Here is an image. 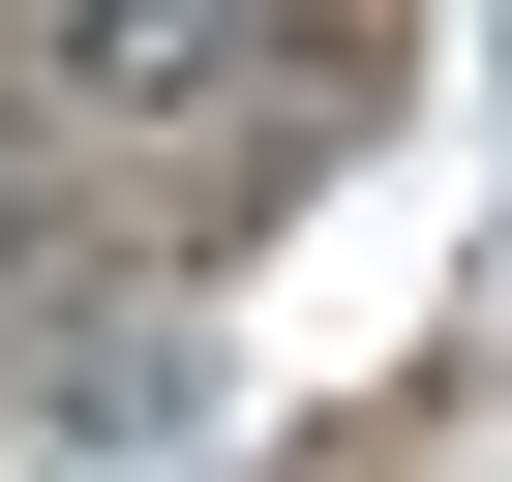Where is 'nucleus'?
Wrapping results in <instances>:
<instances>
[{
    "mask_svg": "<svg viewBox=\"0 0 512 482\" xmlns=\"http://www.w3.org/2000/svg\"><path fill=\"white\" fill-rule=\"evenodd\" d=\"M272 0H61V121H241Z\"/></svg>",
    "mask_w": 512,
    "mask_h": 482,
    "instance_id": "f257e3e1",
    "label": "nucleus"
}]
</instances>
